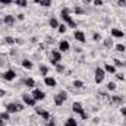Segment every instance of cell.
<instances>
[{"label":"cell","mask_w":126,"mask_h":126,"mask_svg":"<svg viewBox=\"0 0 126 126\" xmlns=\"http://www.w3.org/2000/svg\"><path fill=\"white\" fill-rule=\"evenodd\" d=\"M73 87H75V88H82V87H84V82H82V81H75V82H73Z\"/></svg>","instance_id":"cell-26"},{"label":"cell","mask_w":126,"mask_h":126,"mask_svg":"<svg viewBox=\"0 0 126 126\" xmlns=\"http://www.w3.org/2000/svg\"><path fill=\"white\" fill-rule=\"evenodd\" d=\"M119 6H126V0H119Z\"/></svg>","instance_id":"cell-38"},{"label":"cell","mask_w":126,"mask_h":126,"mask_svg":"<svg viewBox=\"0 0 126 126\" xmlns=\"http://www.w3.org/2000/svg\"><path fill=\"white\" fill-rule=\"evenodd\" d=\"M93 38H94L95 41H100V40H101V35H100V34H97V32H95L94 35H93Z\"/></svg>","instance_id":"cell-34"},{"label":"cell","mask_w":126,"mask_h":126,"mask_svg":"<svg viewBox=\"0 0 126 126\" xmlns=\"http://www.w3.org/2000/svg\"><path fill=\"white\" fill-rule=\"evenodd\" d=\"M0 126H4V120H3L1 117H0Z\"/></svg>","instance_id":"cell-45"},{"label":"cell","mask_w":126,"mask_h":126,"mask_svg":"<svg viewBox=\"0 0 126 126\" xmlns=\"http://www.w3.org/2000/svg\"><path fill=\"white\" fill-rule=\"evenodd\" d=\"M69 50V43L66 40H63L59 43V51H67Z\"/></svg>","instance_id":"cell-13"},{"label":"cell","mask_w":126,"mask_h":126,"mask_svg":"<svg viewBox=\"0 0 126 126\" xmlns=\"http://www.w3.org/2000/svg\"><path fill=\"white\" fill-rule=\"evenodd\" d=\"M47 126H56V122L53 119H50V120H47Z\"/></svg>","instance_id":"cell-35"},{"label":"cell","mask_w":126,"mask_h":126,"mask_svg":"<svg viewBox=\"0 0 126 126\" xmlns=\"http://www.w3.org/2000/svg\"><path fill=\"white\" fill-rule=\"evenodd\" d=\"M125 126H126V123H125Z\"/></svg>","instance_id":"cell-49"},{"label":"cell","mask_w":126,"mask_h":126,"mask_svg":"<svg viewBox=\"0 0 126 126\" xmlns=\"http://www.w3.org/2000/svg\"><path fill=\"white\" fill-rule=\"evenodd\" d=\"M104 70H106V72H109V73H114V72H116V67H114L113 64H110V63H106Z\"/></svg>","instance_id":"cell-16"},{"label":"cell","mask_w":126,"mask_h":126,"mask_svg":"<svg viewBox=\"0 0 126 126\" xmlns=\"http://www.w3.org/2000/svg\"><path fill=\"white\" fill-rule=\"evenodd\" d=\"M3 78H4L6 81H13V79L16 78V73H15V70L9 69V70H6V72L3 73Z\"/></svg>","instance_id":"cell-8"},{"label":"cell","mask_w":126,"mask_h":126,"mask_svg":"<svg viewBox=\"0 0 126 126\" xmlns=\"http://www.w3.org/2000/svg\"><path fill=\"white\" fill-rule=\"evenodd\" d=\"M69 9H63L62 13H60V16H62V19L64 22H67L69 24V27H72V28H76V22H73L72 19H70V16H69Z\"/></svg>","instance_id":"cell-1"},{"label":"cell","mask_w":126,"mask_h":126,"mask_svg":"<svg viewBox=\"0 0 126 126\" xmlns=\"http://www.w3.org/2000/svg\"><path fill=\"white\" fill-rule=\"evenodd\" d=\"M35 113H37V114H40L44 120H50V111L43 110V109H35Z\"/></svg>","instance_id":"cell-9"},{"label":"cell","mask_w":126,"mask_h":126,"mask_svg":"<svg viewBox=\"0 0 126 126\" xmlns=\"http://www.w3.org/2000/svg\"><path fill=\"white\" fill-rule=\"evenodd\" d=\"M87 1H91V0H87Z\"/></svg>","instance_id":"cell-47"},{"label":"cell","mask_w":126,"mask_h":126,"mask_svg":"<svg viewBox=\"0 0 126 126\" xmlns=\"http://www.w3.org/2000/svg\"><path fill=\"white\" fill-rule=\"evenodd\" d=\"M50 27H51V28H59V22H57L56 18H51V19H50Z\"/></svg>","instance_id":"cell-20"},{"label":"cell","mask_w":126,"mask_h":126,"mask_svg":"<svg viewBox=\"0 0 126 126\" xmlns=\"http://www.w3.org/2000/svg\"><path fill=\"white\" fill-rule=\"evenodd\" d=\"M116 78H117V79H120V81H123V75H122V73H117V75H116Z\"/></svg>","instance_id":"cell-41"},{"label":"cell","mask_w":126,"mask_h":126,"mask_svg":"<svg viewBox=\"0 0 126 126\" xmlns=\"http://www.w3.org/2000/svg\"><path fill=\"white\" fill-rule=\"evenodd\" d=\"M75 13H79V15H82V13H84V10H82L81 7H75Z\"/></svg>","instance_id":"cell-36"},{"label":"cell","mask_w":126,"mask_h":126,"mask_svg":"<svg viewBox=\"0 0 126 126\" xmlns=\"http://www.w3.org/2000/svg\"><path fill=\"white\" fill-rule=\"evenodd\" d=\"M4 43H6V44H13L15 40H13L12 37H4Z\"/></svg>","instance_id":"cell-28"},{"label":"cell","mask_w":126,"mask_h":126,"mask_svg":"<svg viewBox=\"0 0 126 126\" xmlns=\"http://www.w3.org/2000/svg\"><path fill=\"white\" fill-rule=\"evenodd\" d=\"M104 69H101V67H97L95 69V82L97 84H101L103 81H104Z\"/></svg>","instance_id":"cell-5"},{"label":"cell","mask_w":126,"mask_h":126,"mask_svg":"<svg viewBox=\"0 0 126 126\" xmlns=\"http://www.w3.org/2000/svg\"><path fill=\"white\" fill-rule=\"evenodd\" d=\"M24 107L22 104H18V103H9L6 104V111L7 113H16V111H21Z\"/></svg>","instance_id":"cell-2"},{"label":"cell","mask_w":126,"mask_h":126,"mask_svg":"<svg viewBox=\"0 0 126 126\" xmlns=\"http://www.w3.org/2000/svg\"><path fill=\"white\" fill-rule=\"evenodd\" d=\"M12 1H13V0H0V3H1V4H6V6H7V4H12Z\"/></svg>","instance_id":"cell-33"},{"label":"cell","mask_w":126,"mask_h":126,"mask_svg":"<svg viewBox=\"0 0 126 126\" xmlns=\"http://www.w3.org/2000/svg\"><path fill=\"white\" fill-rule=\"evenodd\" d=\"M73 37H75V40H76V41H79V43H85V41H87L85 34H84L82 31H75V32H73Z\"/></svg>","instance_id":"cell-10"},{"label":"cell","mask_w":126,"mask_h":126,"mask_svg":"<svg viewBox=\"0 0 126 126\" xmlns=\"http://www.w3.org/2000/svg\"><path fill=\"white\" fill-rule=\"evenodd\" d=\"M40 4H41V6H44V7H48V6L51 4V0H41V1H40Z\"/></svg>","instance_id":"cell-25"},{"label":"cell","mask_w":126,"mask_h":126,"mask_svg":"<svg viewBox=\"0 0 126 126\" xmlns=\"http://www.w3.org/2000/svg\"><path fill=\"white\" fill-rule=\"evenodd\" d=\"M0 117H1L3 120H9V113H7V111H3V113L0 114Z\"/></svg>","instance_id":"cell-31"},{"label":"cell","mask_w":126,"mask_h":126,"mask_svg":"<svg viewBox=\"0 0 126 126\" xmlns=\"http://www.w3.org/2000/svg\"><path fill=\"white\" fill-rule=\"evenodd\" d=\"M4 94H6V91H3V90H0V97H4Z\"/></svg>","instance_id":"cell-44"},{"label":"cell","mask_w":126,"mask_h":126,"mask_svg":"<svg viewBox=\"0 0 126 126\" xmlns=\"http://www.w3.org/2000/svg\"><path fill=\"white\" fill-rule=\"evenodd\" d=\"M22 100H24V103H25L27 106H31V107H32V106H35V103H37V101L32 98V95H28V94L22 95Z\"/></svg>","instance_id":"cell-7"},{"label":"cell","mask_w":126,"mask_h":126,"mask_svg":"<svg viewBox=\"0 0 126 126\" xmlns=\"http://www.w3.org/2000/svg\"><path fill=\"white\" fill-rule=\"evenodd\" d=\"M0 22H1V19H0Z\"/></svg>","instance_id":"cell-48"},{"label":"cell","mask_w":126,"mask_h":126,"mask_svg":"<svg viewBox=\"0 0 126 126\" xmlns=\"http://www.w3.org/2000/svg\"><path fill=\"white\" fill-rule=\"evenodd\" d=\"M44 84H46L47 87H51V88H53V87H56V79H54V78H50V76H46V78H44Z\"/></svg>","instance_id":"cell-12"},{"label":"cell","mask_w":126,"mask_h":126,"mask_svg":"<svg viewBox=\"0 0 126 126\" xmlns=\"http://www.w3.org/2000/svg\"><path fill=\"white\" fill-rule=\"evenodd\" d=\"M72 110L75 113H78V114H82L84 113V109H82V104L81 103H73L72 104Z\"/></svg>","instance_id":"cell-11"},{"label":"cell","mask_w":126,"mask_h":126,"mask_svg":"<svg viewBox=\"0 0 126 126\" xmlns=\"http://www.w3.org/2000/svg\"><path fill=\"white\" fill-rule=\"evenodd\" d=\"M3 22H4L6 25H13V22H15V18H13L12 15H7V16H4Z\"/></svg>","instance_id":"cell-15"},{"label":"cell","mask_w":126,"mask_h":126,"mask_svg":"<svg viewBox=\"0 0 126 126\" xmlns=\"http://www.w3.org/2000/svg\"><path fill=\"white\" fill-rule=\"evenodd\" d=\"M25 85H27L28 88H32V87H35V81H34L32 78H28V79H25Z\"/></svg>","instance_id":"cell-18"},{"label":"cell","mask_w":126,"mask_h":126,"mask_svg":"<svg viewBox=\"0 0 126 126\" xmlns=\"http://www.w3.org/2000/svg\"><path fill=\"white\" fill-rule=\"evenodd\" d=\"M13 1H15L18 6H21V7H25V6L28 4V1H27V0H13Z\"/></svg>","instance_id":"cell-21"},{"label":"cell","mask_w":126,"mask_h":126,"mask_svg":"<svg viewBox=\"0 0 126 126\" xmlns=\"http://www.w3.org/2000/svg\"><path fill=\"white\" fill-rule=\"evenodd\" d=\"M64 126H78V123H76V120H75L73 117H69V119L66 120Z\"/></svg>","instance_id":"cell-17"},{"label":"cell","mask_w":126,"mask_h":126,"mask_svg":"<svg viewBox=\"0 0 126 126\" xmlns=\"http://www.w3.org/2000/svg\"><path fill=\"white\" fill-rule=\"evenodd\" d=\"M22 67H25V69H28V70H30V69H32V63L30 62V60H27V59H25V60L22 62Z\"/></svg>","instance_id":"cell-19"},{"label":"cell","mask_w":126,"mask_h":126,"mask_svg":"<svg viewBox=\"0 0 126 126\" xmlns=\"http://www.w3.org/2000/svg\"><path fill=\"white\" fill-rule=\"evenodd\" d=\"M40 70H41V75H47V72H48V69H47V66H44V64H41L40 66Z\"/></svg>","instance_id":"cell-23"},{"label":"cell","mask_w":126,"mask_h":126,"mask_svg":"<svg viewBox=\"0 0 126 126\" xmlns=\"http://www.w3.org/2000/svg\"><path fill=\"white\" fill-rule=\"evenodd\" d=\"M122 97H117V95H114V97H111V103H114V104H119V103H122Z\"/></svg>","instance_id":"cell-22"},{"label":"cell","mask_w":126,"mask_h":126,"mask_svg":"<svg viewBox=\"0 0 126 126\" xmlns=\"http://www.w3.org/2000/svg\"><path fill=\"white\" fill-rule=\"evenodd\" d=\"M107 90H109V91H114V90H116V84H114V82H109V84H107Z\"/></svg>","instance_id":"cell-24"},{"label":"cell","mask_w":126,"mask_h":126,"mask_svg":"<svg viewBox=\"0 0 126 126\" xmlns=\"http://www.w3.org/2000/svg\"><path fill=\"white\" fill-rule=\"evenodd\" d=\"M31 95H32V98H34L35 101H41V100H44V98H46V94H44L41 90H34Z\"/></svg>","instance_id":"cell-6"},{"label":"cell","mask_w":126,"mask_h":126,"mask_svg":"<svg viewBox=\"0 0 126 126\" xmlns=\"http://www.w3.org/2000/svg\"><path fill=\"white\" fill-rule=\"evenodd\" d=\"M34 1H35V3H40V1H41V0H34Z\"/></svg>","instance_id":"cell-46"},{"label":"cell","mask_w":126,"mask_h":126,"mask_svg":"<svg viewBox=\"0 0 126 126\" xmlns=\"http://www.w3.org/2000/svg\"><path fill=\"white\" fill-rule=\"evenodd\" d=\"M114 64H116V66H122L123 63L120 62V60H117V59H116V60H114Z\"/></svg>","instance_id":"cell-40"},{"label":"cell","mask_w":126,"mask_h":126,"mask_svg":"<svg viewBox=\"0 0 126 126\" xmlns=\"http://www.w3.org/2000/svg\"><path fill=\"white\" fill-rule=\"evenodd\" d=\"M94 4L95 6H101L103 4V0H94Z\"/></svg>","instance_id":"cell-37"},{"label":"cell","mask_w":126,"mask_h":126,"mask_svg":"<svg viewBox=\"0 0 126 126\" xmlns=\"http://www.w3.org/2000/svg\"><path fill=\"white\" fill-rule=\"evenodd\" d=\"M60 59H62V53L59 50H51V64L56 66L57 63L60 62Z\"/></svg>","instance_id":"cell-4"},{"label":"cell","mask_w":126,"mask_h":126,"mask_svg":"<svg viewBox=\"0 0 126 126\" xmlns=\"http://www.w3.org/2000/svg\"><path fill=\"white\" fill-rule=\"evenodd\" d=\"M66 100H67V93L66 91H60L59 94L54 97V104L56 106H62Z\"/></svg>","instance_id":"cell-3"},{"label":"cell","mask_w":126,"mask_h":126,"mask_svg":"<svg viewBox=\"0 0 126 126\" xmlns=\"http://www.w3.org/2000/svg\"><path fill=\"white\" fill-rule=\"evenodd\" d=\"M116 50H117L119 53H123L126 48H125V46H123V44H117V46H116Z\"/></svg>","instance_id":"cell-27"},{"label":"cell","mask_w":126,"mask_h":126,"mask_svg":"<svg viewBox=\"0 0 126 126\" xmlns=\"http://www.w3.org/2000/svg\"><path fill=\"white\" fill-rule=\"evenodd\" d=\"M104 46H106V47H109V48H110V47H111V46H113V41H111V40H110V38H107V40H106V41H104Z\"/></svg>","instance_id":"cell-30"},{"label":"cell","mask_w":126,"mask_h":126,"mask_svg":"<svg viewBox=\"0 0 126 126\" xmlns=\"http://www.w3.org/2000/svg\"><path fill=\"white\" fill-rule=\"evenodd\" d=\"M111 35L113 37H116V38H123V31H120V30H117V28H113L111 30Z\"/></svg>","instance_id":"cell-14"},{"label":"cell","mask_w":126,"mask_h":126,"mask_svg":"<svg viewBox=\"0 0 126 126\" xmlns=\"http://www.w3.org/2000/svg\"><path fill=\"white\" fill-rule=\"evenodd\" d=\"M81 117H82V119H87V117H88V114H87V113H85V111H84V113H82V114H81Z\"/></svg>","instance_id":"cell-43"},{"label":"cell","mask_w":126,"mask_h":126,"mask_svg":"<svg viewBox=\"0 0 126 126\" xmlns=\"http://www.w3.org/2000/svg\"><path fill=\"white\" fill-rule=\"evenodd\" d=\"M120 113H122V116H125V117H126V107H122Z\"/></svg>","instance_id":"cell-39"},{"label":"cell","mask_w":126,"mask_h":126,"mask_svg":"<svg viewBox=\"0 0 126 126\" xmlns=\"http://www.w3.org/2000/svg\"><path fill=\"white\" fill-rule=\"evenodd\" d=\"M57 30H59L60 34H64V32H66V25H59V28H57Z\"/></svg>","instance_id":"cell-32"},{"label":"cell","mask_w":126,"mask_h":126,"mask_svg":"<svg viewBox=\"0 0 126 126\" xmlns=\"http://www.w3.org/2000/svg\"><path fill=\"white\" fill-rule=\"evenodd\" d=\"M56 70L62 73V72H64V66H63V64H59V63H57V64H56Z\"/></svg>","instance_id":"cell-29"},{"label":"cell","mask_w":126,"mask_h":126,"mask_svg":"<svg viewBox=\"0 0 126 126\" xmlns=\"http://www.w3.org/2000/svg\"><path fill=\"white\" fill-rule=\"evenodd\" d=\"M24 18H25V15H22V13H21V15H18V19H19V21H22Z\"/></svg>","instance_id":"cell-42"}]
</instances>
